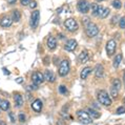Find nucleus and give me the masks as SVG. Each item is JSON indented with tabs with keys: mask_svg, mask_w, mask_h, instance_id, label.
I'll return each instance as SVG.
<instances>
[{
	"mask_svg": "<svg viewBox=\"0 0 125 125\" xmlns=\"http://www.w3.org/2000/svg\"><path fill=\"white\" fill-rule=\"evenodd\" d=\"M98 101L101 103L102 105H105V106H110L113 103L109 95L105 91H100L98 93Z\"/></svg>",
	"mask_w": 125,
	"mask_h": 125,
	"instance_id": "nucleus-1",
	"label": "nucleus"
},
{
	"mask_svg": "<svg viewBox=\"0 0 125 125\" xmlns=\"http://www.w3.org/2000/svg\"><path fill=\"white\" fill-rule=\"evenodd\" d=\"M77 116H78L79 121L81 123H83V124H89V123L93 122V119L91 118V116H89L86 112H84V110H81V109L78 110Z\"/></svg>",
	"mask_w": 125,
	"mask_h": 125,
	"instance_id": "nucleus-2",
	"label": "nucleus"
},
{
	"mask_svg": "<svg viewBox=\"0 0 125 125\" xmlns=\"http://www.w3.org/2000/svg\"><path fill=\"white\" fill-rule=\"evenodd\" d=\"M85 31H86V34H87V36L88 37H92V38L97 36L98 33H99L98 26H97L95 23H93V22H89L87 25H85Z\"/></svg>",
	"mask_w": 125,
	"mask_h": 125,
	"instance_id": "nucleus-3",
	"label": "nucleus"
},
{
	"mask_svg": "<svg viewBox=\"0 0 125 125\" xmlns=\"http://www.w3.org/2000/svg\"><path fill=\"white\" fill-rule=\"evenodd\" d=\"M69 72V62L68 60H62L60 65H59V69H58V73H59V76L61 77H64L66 76Z\"/></svg>",
	"mask_w": 125,
	"mask_h": 125,
	"instance_id": "nucleus-4",
	"label": "nucleus"
},
{
	"mask_svg": "<svg viewBox=\"0 0 125 125\" xmlns=\"http://www.w3.org/2000/svg\"><path fill=\"white\" fill-rule=\"evenodd\" d=\"M64 25L69 31V32H76V31L78 30V27H79L77 21H76L75 19H73V18H68V19L65 20Z\"/></svg>",
	"mask_w": 125,
	"mask_h": 125,
	"instance_id": "nucleus-5",
	"label": "nucleus"
},
{
	"mask_svg": "<svg viewBox=\"0 0 125 125\" xmlns=\"http://www.w3.org/2000/svg\"><path fill=\"white\" fill-rule=\"evenodd\" d=\"M39 20H40V12L39 11H34L31 15V26L33 29H36L39 24Z\"/></svg>",
	"mask_w": 125,
	"mask_h": 125,
	"instance_id": "nucleus-6",
	"label": "nucleus"
},
{
	"mask_svg": "<svg viewBox=\"0 0 125 125\" xmlns=\"http://www.w3.org/2000/svg\"><path fill=\"white\" fill-rule=\"evenodd\" d=\"M89 8H91V4L86 0H80L78 2V10L83 14L87 13L89 11Z\"/></svg>",
	"mask_w": 125,
	"mask_h": 125,
	"instance_id": "nucleus-7",
	"label": "nucleus"
},
{
	"mask_svg": "<svg viewBox=\"0 0 125 125\" xmlns=\"http://www.w3.org/2000/svg\"><path fill=\"white\" fill-rule=\"evenodd\" d=\"M32 80H33V82H34V84H36V85H39L41 84L44 80V76L42 73H40V72H36V73H34L33 76H32Z\"/></svg>",
	"mask_w": 125,
	"mask_h": 125,
	"instance_id": "nucleus-8",
	"label": "nucleus"
},
{
	"mask_svg": "<svg viewBox=\"0 0 125 125\" xmlns=\"http://www.w3.org/2000/svg\"><path fill=\"white\" fill-rule=\"evenodd\" d=\"M116 41H115L114 39L109 40L108 42H107L106 44V52H107V55L108 56H113V55L115 54V52H116Z\"/></svg>",
	"mask_w": 125,
	"mask_h": 125,
	"instance_id": "nucleus-9",
	"label": "nucleus"
},
{
	"mask_svg": "<svg viewBox=\"0 0 125 125\" xmlns=\"http://www.w3.org/2000/svg\"><path fill=\"white\" fill-rule=\"evenodd\" d=\"M76 47H77V41L74 40V39L68 40L67 42L65 43V45H64V48H65V50H66L67 52H73Z\"/></svg>",
	"mask_w": 125,
	"mask_h": 125,
	"instance_id": "nucleus-10",
	"label": "nucleus"
},
{
	"mask_svg": "<svg viewBox=\"0 0 125 125\" xmlns=\"http://www.w3.org/2000/svg\"><path fill=\"white\" fill-rule=\"evenodd\" d=\"M46 44H47V47L50 48L51 51H54L57 46V40L55 39L54 37L51 36V37H48V39L46 41Z\"/></svg>",
	"mask_w": 125,
	"mask_h": 125,
	"instance_id": "nucleus-11",
	"label": "nucleus"
},
{
	"mask_svg": "<svg viewBox=\"0 0 125 125\" xmlns=\"http://www.w3.org/2000/svg\"><path fill=\"white\" fill-rule=\"evenodd\" d=\"M32 108L37 113L41 112V109H42V102H41V100H39V99L35 100L32 103Z\"/></svg>",
	"mask_w": 125,
	"mask_h": 125,
	"instance_id": "nucleus-12",
	"label": "nucleus"
},
{
	"mask_svg": "<svg viewBox=\"0 0 125 125\" xmlns=\"http://www.w3.org/2000/svg\"><path fill=\"white\" fill-rule=\"evenodd\" d=\"M13 23V20L12 18H10V17H3V18L0 20V25L2 27H9L11 26Z\"/></svg>",
	"mask_w": 125,
	"mask_h": 125,
	"instance_id": "nucleus-13",
	"label": "nucleus"
},
{
	"mask_svg": "<svg viewBox=\"0 0 125 125\" xmlns=\"http://www.w3.org/2000/svg\"><path fill=\"white\" fill-rule=\"evenodd\" d=\"M43 76H44V79L48 82H54L55 81V75H54L53 72L50 71V69H46V71L44 72Z\"/></svg>",
	"mask_w": 125,
	"mask_h": 125,
	"instance_id": "nucleus-14",
	"label": "nucleus"
},
{
	"mask_svg": "<svg viewBox=\"0 0 125 125\" xmlns=\"http://www.w3.org/2000/svg\"><path fill=\"white\" fill-rule=\"evenodd\" d=\"M14 100H15L16 107H21L23 105V98L20 94H15L14 96Z\"/></svg>",
	"mask_w": 125,
	"mask_h": 125,
	"instance_id": "nucleus-15",
	"label": "nucleus"
},
{
	"mask_svg": "<svg viewBox=\"0 0 125 125\" xmlns=\"http://www.w3.org/2000/svg\"><path fill=\"white\" fill-rule=\"evenodd\" d=\"M88 59H89V55L86 51H83L82 53L79 55V60L81 63H86V62L88 61Z\"/></svg>",
	"mask_w": 125,
	"mask_h": 125,
	"instance_id": "nucleus-16",
	"label": "nucleus"
},
{
	"mask_svg": "<svg viewBox=\"0 0 125 125\" xmlns=\"http://www.w3.org/2000/svg\"><path fill=\"white\" fill-rule=\"evenodd\" d=\"M86 113L91 116V118H94V119H99V118L101 117V114L98 113V112H96L94 108H87V109H86Z\"/></svg>",
	"mask_w": 125,
	"mask_h": 125,
	"instance_id": "nucleus-17",
	"label": "nucleus"
},
{
	"mask_svg": "<svg viewBox=\"0 0 125 125\" xmlns=\"http://www.w3.org/2000/svg\"><path fill=\"white\" fill-rule=\"evenodd\" d=\"M103 74H104V67L102 66L101 64H98L97 65V67L95 69V75L97 78H101L103 77Z\"/></svg>",
	"mask_w": 125,
	"mask_h": 125,
	"instance_id": "nucleus-18",
	"label": "nucleus"
},
{
	"mask_svg": "<svg viewBox=\"0 0 125 125\" xmlns=\"http://www.w3.org/2000/svg\"><path fill=\"white\" fill-rule=\"evenodd\" d=\"M92 67H85L83 71L81 72V75H80V77H81V79H86L88 77V75L92 73Z\"/></svg>",
	"mask_w": 125,
	"mask_h": 125,
	"instance_id": "nucleus-19",
	"label": "nucleus"
},
{
	"mask_svg": "<svg viewBox=\"0 0 125 125\" xmlns=\"http://www.w3.org/2000/svg\"><path fill=\"white\" fill-rule=\"evenodd\" d=\"M20 18H21V15H20V12L18 10H15V11H13V15H12V20L14 22H18Z\"/></svg>",
	"mask_w": 125,
	"mask_h": 125,
	"instance_id": "nucleus-20",
	"label": "nucleus"
},
{
	"mask_svg": "<svg viewBox=\"0 0 125 125\" xmlns=\"http://www.w3.org/2000/svg\"><path fill=\"white\" fill-rule=\"evenodd\" d=\"M0 108L2 110H8L10 108V102L8 100H2V101H0Z\"/></svg>",
	"mask_w": 125,
	"mask_h": 125,
	"instance_id": "nucleus-21",
	"label": "nucleus"
},
{
	"mask_svg": "<svg viewBox=\"0 0 125 125\" xmlns=\"http://www.w3.org/2000/svg\"><path fill=\"white\" fill-rule=\"evenodd\" d=\"M121 60H122V55H120V54H118L116 57H115L114 59V67H118L120 65L121 63Z\"/></svg>",
	"mask_w": 125,
	"mask_h": 125,
	"instance_id": "nucleus-22",
	"label": "nucleus"
},
{
	"mask_svg": "<svg viewBox=\"0 0 125 125\" xmlns=\"http://www.w3.org/2000/svg\"><path fill=\"white\" fill-rule=\"evenodd\" d=\"M121 81L119 79H114V81H113V87L114 88H116L117 91H119V89L121 88Z\"/></svg>",
	"mask_w": 125,
	"mask_h": 125,
	"instance_id": "nucleus-23",
	"label": "nucleus"
},
{
	"mask_svg": "<svg viewBox=\"0 0 125 125\" xmlns=\"http://www.w3.org/2000/svg\"><path fill=\"white\" fill-rule=\"evenodd\" d=\"M92 8V12H93V15L94 16H98V10H99V5L97 3H93L91 5Z\"/></svg>",
	"mask_w": 125,
	"mask_h": 125,
	"instance_id": "nucleus-24",
	"label": "nucleus"
},
{
	"mask_svg": "<svg viewBox=\"0 0 125 125\" xmlns=\"http://www.w3.org/2000/svg\"><path fill=\"white\" fill-rule=\"evenodd\" d=\"M113 6L115 9H117V10H120L121 6H122V3H121L120 0H114L113 1Z\"/></svg>",
	"mask_w": 125,
	"mask_h": 125,
	"instance_id": "nucleus-25",
	"label": "nucleus"
},
{
	"mask_svg": "<svg viewBox=\"0 0 125 125\" xmlns=\"http://www.w3.org/2000/svg\"><path fill=\"white\" fill-rule=\"evenodd\" d=\"M109 9H104V11H103V13L101 14V15H100V18H102V19H104V18H106V17L107 16H108L109 15Z\"/></svg>",
	"mask_w": 125,
	"mask_h": 125,
	"instance_id": "nucleus-26",
	"label": "nucleus"
},
{
	"mask_svg": "<svg viewBox=\"0 0 125 125\" xmlns=\"http://www.w3.org/2000/svg\"><path fill=\"white\" fill-rule=\"evenodd\" d=\"M118 92H119V91H117V89L114 88V87H112V89H110V95H112V97L114 99H116L118 97Z\"/></svg>",
	"mask_w": 125,
	"mask_h": 125,
	"instance_id": "nucleus-27",
	"label": "nucleus"
},
{
	"mask_svg": "<svg viewBox=\"0 0 125 125\" xmlns=\"http://www.w3.org/2000/svg\"><path fill=\"white\" fill-rule=\"evenodd\" d=\"M59 93L63 94V95H65V94L67 93V88L65 87V85H60L59 86Z\"/></svg>",
	"mask_w": 125,
	"mask_h": 125,
	"instance_id": "nucleus-28",
	"label": "nucleus"
},
{
	"mask_svg": "<svg viewBox=\"0 0 125 125\" xmlns=\"http://www.w3.org/2000/svg\"><path fill=\"white\" fill-rule=\"evenodd\" d=\"M119 25L121 29H125V17H122L119 21Z\"/></svg>",
	"mask_w": 125,
	"mask_h": 125,
	"instance_id": "nucleus-29",
	"label": "nucleus"
},
{
	"mask_svg": "<svg viewBox=\"0 0 125 125\" xmlns=\"http://www.w3.org/2000/svg\"><path fill=\"white\" fill-rule=\"evenodd\" d=\"M117 114H118V115H122V114H125V107H123V106L118 107V109H117Z\"/></svg>",
	"mask_w": 125,
	"mask_h": 125,
	"instance_id": "nucleus-30",
	"label": "nucleus"
},
{
	"mask_svg": "<svg viewBox=\"0 0 125 125\" xmlns=\"http://www.w3.org/2000/svg\"><path fill=\"white\" fill-rule=\"evenodd\" d=\"M19 121L20 122H25V116H24V114H19Z\"/></svg>",
	"mask_w": 125,
	"mask_h": 125,
	"instance_id": "nucleus-31",
	"label": "nucleus"
},
{
	"mask_svg": "<svg viewBox=\"0 0 125 125\" xmlns=\"http://www.w3.org/2000/svg\"><path fill=\"white\" fill-rule=\"evenodd\" d=\"M36 6H37V2H36V1H31V2H30V8L32 9V10L35 9Z\"/></svg>",
	"mask_w": 125,
	"mask_h": 125,
	"instance_id": "nucleus-32",
	"label": "nucleus"
},
{
	"mask_svg": "<svg viewBox=\"0 0 125 125\" xmlns=\"http://www.w3.org/2000/svg\"><path fill=\"white\" fill-rule=\"evenodd\" d=\"M37 85L36 84H34V85H30V86H27V89L29 91H34V89H37Z\"/></svg>",
	"mask_w": 125,
	"mask_h": 125,
	"instance_id": "nucleus-33",
	"label": "nucleus"
},
{
	"mask_svg": "<svg viewBox=\"0 0 125 125\" xmlns=\"http://www.w3.org/2000/svg\"><path fill=\"white\" fill-rule=\"evenodd\" d=\"M30 2H31V0H20V3L22 5H27Z\"/></svg>",
	"mask_w": 125,
	"mask_h": 125,
	"instance_id": "nucleus-34",
	"label": "nucleus"
},
{
	"mask_svg": "<svg viewBox=\"0 0 125 125\" xmlns=\"http://www.w3.org/2000/svg\"><path fill=\"white\" fill-rule=\"evenodd\" d=\"M88 23H89V18H87V17H86V18L83 19V24H85V25H87Z\"/></svg>",
	"mask_w": 125,
	"mask_h": 125,
	"instance_id": "nucleus-35",
	"label": "nucleus"
},
{
	"mask_svg": "<svg viewBox=\"0 0 125 125\" xmlns=\"http://www.w3.org/2000/svg\"><path fill=\"white\" fill-rule=\"evenodd\" d=\"M16 82L19 83V84H21V83L23 82V79H22V78H17V79H16Z\"/></svg>",
	"mask_w": 125,
	"mask_h": 125,
	"instance_id": "nucleus-36",
	"label": "nucleus"
},
{
	"mask_svg": "<svg viewBox=\"0 0 125 125\" xmlns=\"http://www.w3.org/2000/svg\"><path fill=\"white\" fill-rule=\"evenodd\" d=\"M10 117H11L12 122H15V117H14V114L13 113H10Z\"/></svg>",
	"mask_w": 125,
	"mask_h": 125,
	"instance_id": "nucleus-37",
	"label": "nucleus"
},
{
	"mask_svg": "<svg viewBox=\"0 0 125 125\" xmlns=\"http://www.w3.org/2000/svg\"><path fill=\"white\" fill-rule=\"evenodd\" d=\"M16 1H17V0H8V3H9V4H14Z\"/></svg>",
	"mask_w": 125,
	"mask_h": 125,
	"instance_id": "nucleus-38",
	"label": "nucleus"
},
{
	"mask_svg": "<svg viewBox=\"0 0 125 125\" xmlns=\"http://www.w3.org/2000/svg\"><path fill=\"white\" fill-rule=\"evenodd\" d=\"M3 72H4L5 75H10V72H8V69L6 68H3Z\"/></svg>",
	"mask_w": 125,
	"mask_h": 125,
	"instance_id": "nucleus-39",
	"label": "nucleus"
},
{
	"mask_svg": "<svg viewBox=\"0 0 125 125\" xmlns=\"http://www.w3.org/2000/svg\"><path fill=\"white\" fill-rule=\"evenodd\" d=\"M116 20H117V16H115L114 18H113V23H114V24H115V23H117Z\"/></svg>",
	"mask_w": 125,
	"mask_h": 125,
	"instance_id": "nucleus-40",
	"label": "nucleus"
},
{
	"mask_svg": "<svg viewBox=\"0 0 125 125\" xmlns=\"http://www.w3.org/2000/svg\"><path fill=\"white\" fill-rule=\"evenodd\" d=\"M93 106H94V107H96V108H99V106L97 105V103H94V104H93Z\"/></svg>",
	"mask_w": 125,
	"mask_h": 125,
	"instance_id": "nucleus-41",
	"label": "nucleus"
},
{
	"mask_svg": "<svg viewBox=\"0 0 125 125\" xmlns=\"http://www.w3.org/2000/svg\"><path fill=\"white\" fill-rule=\"evenodd\" d=\"M59 37H60V39H63V38H64V36L62 34H59Z\"/></svg>",
	"mask_w": 125,
	"mask_h": 125,
	"instance_id": "nucleus-42",
	"label": "nucleus"
},
{
	"mask_svg": "<svg viewBox=\"0 0 125 125\" xmlns=\"http://www.w3.org/2000/svg\"><path fill=\"white\" fill-rule=\"evenodd\" d=\"M123 80H124V85H125V73H124V75H123Z\"/></svg>",
	"mask_w": 125,
	"mask_h": 125,
	"instance_id": "nucleus-43",
	"label": "nucleus"
},
{
	"mask_svg": "<svg viewBox=\"0 0 125 125\" xmlns=\"http://www.w3.org/2000/svg\"><path fill=\"white\" fill-rule=\"evenodd\" d=\"M97 1H99V2H101V1H104V0H97Z\"/></svg>",
	"mask_w": 125,
	"mask_h": 125,
	"instance_id": "nucleus-44",
	"label": "nucleus"
},
{
	"mask_svg": "<svg viewBox=\"0 0 125 125\" xmlns=\"http://www.w3.org/2000/svg\"><path fill=\"white\" fill-rule=\"evenodd\" d=\"M0 124H1V125H5L4 123H1V121H0Z\"/></svg>",
	"mask_w": 125,
	"mask_h": 125,
	"instance_id": "nucleus-45",
	"label": "nucleus"
},
{
	"mask_svg": "<svg viewBox=\"0 0 125 125\" xmlns=\"http://www.w3.org/2000/svg\"><path fill=\"white\" fill-rule=\"evenodd\" d=\"M124 103H125V98H124Z\"/></svg>",
	"mask_w": 125,
	"mask_h": 125,
	"instance_id": "nucleus-46",
	"label": "nucleus"
}]
</instances>
